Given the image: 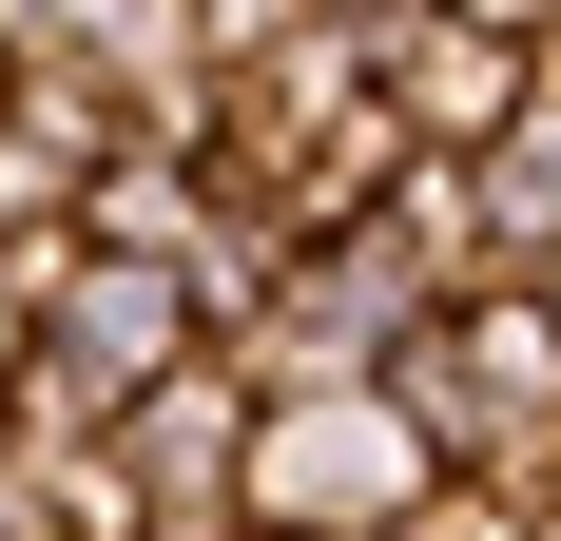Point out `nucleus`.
I'll use <instances>...</instances> for the list:
<instances>
[{
  "instance_id": "f257e3e1",
  "label": "nucleus",
  "mask_w": 561,
  "mask_h": 541,
  "mask_svg": "<svg viewBox=\"0 0 561 541\" xmlns=\"http://www.w3.org/2000/svg\"><path fill=\"white\" fill-rule=\"evenodd\" d=\"M446 522V464L388 387H290L252 406V541H407Z\"/></svg>"
},
{
  "instance_id": "f03ea898",
  "label": "nucleus",
  "mask_w": 561,
  "mask_h": 541,
  "mask_svg": "<svg viewBox=\"0 0 561 541\" xmlns=\"http://www.w3.org/2000/svg\"><path fill=\"white\" fill-rule=\"evenodd\" d=\"M407 348H426V310H407V270L368 252V232H330V252H290L272 290H252V329H232V368H252V406H290V387H388Z\"/></svg>"
},
{
  "instance_id": "7ed1b4c3",
  "label": "nucleus",
  "mask_w": 561,
  "mask_h": 541,
  "mask_svg": "<svg viewBox=\"0 0 561 541\" xmlns=\"http://www.w3.org/2000/svg\"><path fill=\"white\" fill-rule=\"evenodd\" d=\"M523 97H542V58L484 39V20H446V0H407L388 39H368V116H388L407 156H484Z\"/></svg>"
},
{
  "instance_id": "20e7f679",
  "label": "nucleus",
  "mask_w": 561,
  "mask_h": 541,
  "mask_svg": "<svg viewBox=\"0 0 561 541\" xmlns=\"http://www.w3.org/2000/svg\"><path fill=\"white\" fill-rule=\"evenodd\" d=\"M194 348H214V329H194V290H174V270H136V252H78V290H58V348H39V368L78 387L98 426H136V406L194 368Z\"/></svg>"
},
{
  "instance_id": "39448f33",
  "label": "nucleus",
  "mask_w": 561,
  "mask_h": 541,
  "mask_svg": "<svg viewBox=\"0 0 561 541\" xmlns=\"http://www.w3.org/2000/svg\"><path fill=\"white\" fill-rule=\"evenodd\" d=\"M368 252L407 270V310H426V329L484 310V290H523V252L484 232V174H465V156H407L388 194H368Z\"/></svg>"
},
{
  "instance_id": "423d86ee",
  "label": "nucleus",
  "mask_w": 561,
  "mask_h": 541,
  "mask_svg": "<svg viewBox=\"0 0 561 541\" xmlns=\"http://www.w3.org/2000/svg\"><path fill=\"white\" fill-rule=\"evenodd\" d=\"M465 174H484V232H504V252H523V290H542V252H561V58H542V97H523Z\"/></svg>"
},
{
  "instance_id": "0eeeda50",
  "label": "nucleus",
  "mask_w": 561,
  "mask_h": 541,
  "mask_svg": "<svg viewBox=\"0 0 561 541\" xmlns=\"http://www.w3.org/2000/svg\"><path fill=\"white\" fill-rule=\"evenodd\" d=\"M58 290H78V232H0V368L58 348Z\"/></svg>"
},
{
  "instance_id": "6e6552de",
  "label": "nucleus",
  "mask_w": 561,
  "mask_h": 541,
  "mask_svg": "<svg viewBox=\"0 0 561 541\" xmlns=\"http://www.w3.org/2000/svg\"><path fill=\"white\" fill-rule=\"evenodd\" d=\"M290 20H310V0H194V39H214V78H232V58H272Z\"/></svg>"
},
{
  "instance_id": "1a4fd4ad",
  "label": "nucleus",
  "mask_w": 561,
  "mask_h": 541,
  "mask_svg": "<svg viewBox=\"0 0 561 541\" xmlns=\"http://www.w3.org/2000/svg\"><path fill=\"white\" fill-rule=\"evenodd\" d=\"M542 329H561V252H542Z\"/></svg>"
},
{
  "instance_id": "9d476101",
  "label": "nucleus",
  "mask_w": 561,
  "mask_h": 541,
  "mask_svg": "<svg viewBox=\"0 0 561 541\" xmlns=\"http://www.w3.org/2000/svg\"><path fill=\"white\" fill-rule=\"evenodd\" d=\"M542 58H561V0H542Z\"/></svg>"
}]
</instances>
